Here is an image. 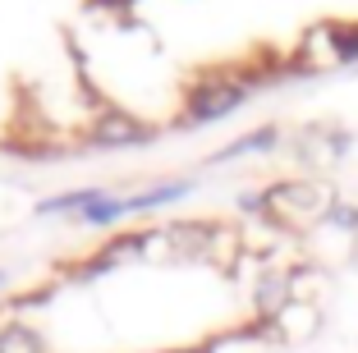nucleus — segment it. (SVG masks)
<instances>
[{
    "label": "nucleus",
    "mask_w": 358,
    "mask_h": 353,
    "mask_svg": "<svg viewBox=\"0 0 358 353\" xmlns=\"http://www.w3.org/2000/svg\"><path fill=\"white\" fill-rule=\"evenodd\" d=\"M129 211V202H110V198H96L92 207H87V220H96V225H106V220H120Z\"/></svg>",
    "instance_id": "nucleus-3"
},
{
    "label": "nucleus",
    "mask_w": 358,
    "mask_h": 353,
    "mask_svg": "<svg viewBox=\"0 0 358 353\" xmlns=\"http://www.w3.org/2000/svg\"><path fill=\"white\" fill-rule=\"evenodd\" d=\"M0 353H42L37 335L23 331V326H10V331H0Z\"/></svg>",
    "instance_id": "nucleus-2"
},
{
    "label": "nucleus",
    "mask_w": 358,
    "mask_h": 353,
    "mask_svg": "<svg viewBox=\"0 0 358 353\" xmlns=\"http://www.w3.org/2000/svg\"><path fill=\"white\" fill-rule=\"evenodd\" d=\"M239 101H243V87H202V92H193L189 110L193 120H216V115L234 110Z\"/></svg>",
    "instance_id": "nucleus-1"
},
{
    "label": "nucleus",
    "mask_w": 358,
    "mask_h": 353,
    "mask_svg": "<svg viewBox=\"0 0 358 353\" xmlns=\"http://www.w3.org/2000/svg\"><path fill=\"white\" fill-rule=\"evenodd\" d=\"M336 46H340L345 60H358V28H340L336 32Z\"/></svg>",
    "instance_id": "nucleus-5"
},
{
    "label": "nucleus",
    "mask_w": 358,
    "mask_h": 353,
    "mask_svg": "<svg viewBox=\"0 0 358 353\" xmlns=\"http://www.w3.org/2000/svg\"><path fill=\"white\" fill-rule=\"evenodd\" d=\"M101 138H106V143H115V138H120V143H138L143 134H138L129 120H115V124H106V134H101Z\"/></svg>",
    "instance_id": "nucleus-4"
},
{
    "label": "nucleus",
    "mask_w": 358,
    "mask_h": 353,
    "mask_svg": "<svg viewBox=\"0 0 358 353\" xmlns=\"http://www.w3.org/2000/svg\"><path fill=\"white\" fill-rule=\"evenodd\" d=\"M271 129H262V134H253V138H243V143H234L230 147V152H225V156H239V152H253V147H266V143H271Z\"/></svg>",
    "instance_id": "nucleus-6"
}]
</instances>
